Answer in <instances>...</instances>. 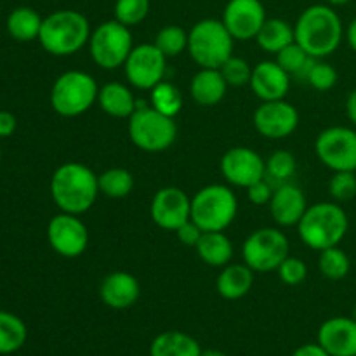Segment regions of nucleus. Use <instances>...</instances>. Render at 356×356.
I'll return each mask as SVG.
<instances>
[{
  "mask_svg": "<svg viewBox=\"0 0 356 356\" xmlns=\"http://www.w3.org/2000/svg\"><path fill=\"white\" fill-rule=\"evenodd\" d=\"M344 33L343 19L329 3L306 7L294 24L296 42L316 59L334 54L343 42Z\"/></svg>",
  "mask_w": 356,
  "mask_h": 356,
  "instance_id": "obj_1",
  "label": "nucleus"
},
{
  "mask_svg": "<svg viewBox=\"0 0 356 356\" xmlns=\"http://www.w3.org/2000/svg\"><path fill=\"white\" fill-rule=\"evenodd\" d=\"M99 195L97 176L92 169L79 162H66L51 177V197L66 214H86Z\"/></svg>",
  "mask_w": 356,
  "mask_h": 356,
  "instance_id": "obj_2",
  "label": "nucleus"
},
{
  "mask_svg": "<svg viewBox=\"0 0 356 356\" xmlns=\"http://www.w3.org/2000/svg\"><path fill=\"white\" fill-rule=\"evenodd\" d=\"M90 33V23L82 13L75 9H61L44 17L38 42L51 56L65 58L86 47Z\"/></svg>",
  "mask_w": 356,
  "mask_h": 356,
  "instance_id": "obj_3",
  "label": "nucleus"
},
{
  "mask_svg": "<svg viewBox=\"0 0 356 356\" xmlns=\"http://www.w3.org/2000/svg\"><path fill=\"white\" fill-rule=\"evenodd\" d=\"M350 229L346 211L336 202H320L308 205L298 225L299 238L312 250L337 247Z\"/></svg>",
  "mask_w": 356,
  "mask_h": 356,
  "instance_id": "obj_4",
  "label": "nucleus"
},
{
  "mask_svg": "<svg viewBox=\"0 0 356 356\" xmlns=\"http://www.w3.org/2000/svg\"><path fill=\"white\" fill-rule=\"evenodd\" d=\"M235 38L221 19L207 17L188 31V52L200 68H221L233 56Z\"/></svg>",
  "mask_w": 356,
  "mask_h": 356,
  "instance_id": "obj_5",
  "label": "nucleus"
},
{
  "mask_svg": "<svg viewBox=\"0 0 356 356\" xmlns=\"http://www.w3.org/2000/svg\"><path fill=\"white\" fill-rule=\"evenodd\" d=\"M238 200L232 188L225 184H209L191 198V221L202 232H225L236 218Z\"/></svg>",
  "mask_w": 356,
  "mask_h": 356,
  "instance_id": "obj_6",
  "label": "nucleus"
},
{
  "mask_svg": "<svg viewBox=\"0 0 356 356\" xmlns=\"http://www.w3.org/2000/svg\"><path fill=\"white\" fill-rule=\"evenodd\" d=\"M97 87L92 75L80 70H70L56 79L51 89V106L66 118L80 117L97 103Z\"/></svg>",
  "mask_w": 356,
  "mask_h": 356,
  "instance_id": "obj_7",
  "label": "nucleus"
},
{
  "mask_svg": "<svg viewBox=\"0 0 356 356\" xmlns=\"http://www.w3.org/2000/svg\"><path fill=\"white\" fill-rule=\"evenodd\" d=\"M127 131L132 145L146 153L165 152L177 138L176 120L152 106H138L129 118Z\"/></svg>",
  "mask_w": 356,
  "mask_h": 356,
  "instance_id": "obj_8",
  "label": "nucleus"
},
{
  "mask_svg": "<svg viewBox=\"0 0 356 356\" xmlns=\"http://www.w3.org/2000/svg\"><path fill=\"white\" fill-rule=\"evenodd\" d=\"M87 45L92 61L103 70H117L124 66L134 49L131 28L118 23L117 19L97 24Z\"/></svg>",
  "mask_w": 356,
  "mask_h": 356,
  "instance_id": "obj_9",
  "label": "nucleus"
},
{
  "mask_svg": "<svg viewBox=\"0 0 356 356\" xmlns=\"http://www.w3.org/2000/svg\"><path fill=\"white\" fill-rule=\"evenodd\" d=\"M291 256V243L277 228H261L250 233L242 245V259L254 273L277 271L285 257Z\"/></svg>",
  "mask_w": 356,
  "mask_h": 356,
  "instance_id": "obj_10",
  "label": "nucleus"
},
{
  "mask_svg": "<svg viewBox=\"0 0 356 356\" xmlns=\"http://www.w3.org/2000/svg\"><path fill=\"white\" fill-rule=\"evenodd\" d=\"M315 152L320 162L334 172H356V131L344 125H334L318 134Z\"/></svg>",
  "mask_w": 356,
  "mask_h": 356,
  "instance_id": "obj_11",
  "label": "nucleus"
},
{
  "mask_svg": "<svg viewBox=\"0 0 356 356\" xmlns=\"http://www.w3.org/2000/svg\"><path fill=\"white\" fill-rule=\"evenodd\" d=\"M129 83L139 90H152L165 76L167 58L155 44H139L129 54L124 65Z\"/></svg>",
  "mask_w": 356,
  "mask_h": 356,
  "instance_id": "obj_12",
  "label": "nucleus"
},
{
  "mask_svg": "<svg viewBox=\"0 0 356 356\" xmlns=\"http://www.w3.org/2000/svg\"><path fill=\"white\" fill-rule=\"evenodd\" d=\"M47 240L56 254L72 259L86 252L89 245V232L79 216L59 212L49 221Z\"/></svg>",
  "mask_w": 356,
  "mask_h": 356,
  "instance_id": "obj_13",
  "label": "nucleus"
},
{
  "mask_svg": "<svg viewBox=\"0 0 356 356\" xmlns=\"http://www.w3.org/2000/svg\"><path fill=\"white\" fill-rule=\"evenodd\" d=\"M221 174L229 184L236 188H249L256 181L266 177V160L252 148L235 146L222 155Z\"/></svg>",
  "mask_w": 356,
  "mask_h": 356,
  "instance_id": "obj_14",
  "label": "nucleus"
},
{
  "mask_svg": "<svg viewBox=\"0 0 356 356\" xmlns=\"http://www.w3.org/2000/svg\"><path fill=\"white\" fill-rule=\"evenodd\" d=\"M254 127L266 139H285L299 125V111L285 99L263 101L254 111Z\"/></svg>",
  "mask_w": 356,
  "mask_h": 356,
  "instance_id": "obj_15",
  "label": "nucleus"
},
{
  "mask_svg": "<svg viewBox=\"0 0 356 356\" xmlns=\"http://www.w3.org/2000/svg\"><path fill=\"white\" fill-rule=\"evenodd\" d=\"M152 219L159 228L176 232L191 219V198L177 186L160 188L152 200Z\"/></svg>",
  "mask_w": 356,
  "mask_h": 356,
  "instance_id": "obj_16",
  "label": "nucleus"
},
{
  "mask_svg": "<svg viewBox=\"0 0 356 356\" xmlns=\"http://www.w3.org/2000/svg\"><path fill=\"white\" fill-rule=\"evenodd\" d=\"M261 0H229L222 13V23L235 40H254L266 21Z\"/></svg>",
  "mask_w": 356,
  "mask_h": 356,
  "instance_id": "obj_17",
  "label": "nucleus"
},
{
  "mask_svg": "<svg viewBox=\"0 0 356 356\" xmlns=\"http://www.w3.org/2000/svg\"><path fill=\"white\" fill-rule=\"evenodd\" d=\"M318 344L330 356H356V320L332 316L318 329Z\"/></svg>",
  "mask_w": 356,
  "mask_h": 356,
  "instance_id": "obj_18",
  "label": "nucleus"
},
{
  "mask_svg": "<svg viewBox=\"0 0 356 356\" xmlns=\"http://www.w3.org/2000/svg\"><path fill=\"white\" fill-rule=\"evenodd\" d=\"M249 86L261 103L285 99L291 89V75L277 61H261L252 66Z\"/></svg>",
  "mask_w": 356,
  "mask_h": 356,
  "instance_id": "obj_19",
  "label": "nucleus"
},
{
  "mask_svg": "<svg viewBox=\"0 0 356 356\" xmlns=\"http://www.w3.org/2000/svg\"><path fill=\"white\" fill-rule=\"evenodd\" d=\"M268 207H270L271 218L278 226H298L308 209V204H306L305 191L298 184L289 181L275 188Z\"/></svg>",
  "mask_w": 356,
  "mask_h": 356,
  "instance_id": "obj_20",
  "label": "nucleus"
},
{
  "mask_svg": "<svg viewBox=\"0 0 356 356\" xmlns=\"http://www.w3.org/2000/svg\"><path fill=\"white\" fill-rule=\"evenodd\" d=\"M141 287L134 275L127 271H113L106 275L99 285V298L108 308L127 309L138 302Z\"/></svg>",
  "mask_w": 356,
  "mask_h": 356,
  "instance_id": "obj_21",
  "label": "nucleus"
},
{
  "mask_svg": "<svg viewBox=\"0 0 356 356\" xmlns=\"http://www.w3.org/2000/svg\"><path fill=\"white\" fill-rule=\"evenodd\" d=\"M228 90L225 76L219 68H200L190 83V94L200 106H216L221 103Z\"/></svg>",
  "mask_w": 356,
  "mask_h": 356,
  "instance_id": "obj_22",
  "label": "nucleus"
},
{
  "mask_svg": "<svg viewBox=\"0 0 356 356\" xmlns=\"http://www.w3.org/2000/svg\"><path fill=\"white\" fill-rule=\"evenodd\" d=\"M97 104L113 118H131L139 106L132 90L120 82H108L99 87Z\"/></svg>",
  "mask_w": 356,
  "mask_h": 356,
  "instance_id": "obj_23",
  "label": "nucleus"
},
{
  "mask_svg": "<svg viewBox=\"0 0 356 356\" xmlns=\"http://www.w3.org/2000/svg\"><path fill=\"white\" fill-rule=\"evenodd\" d=\"M252 284L254 271L245 263H229L222 268L221 275L216 280V289H218L221 298L228 299V301H236V299H242L249 294Z\"/></svg>",
  "mask_w": 356,
  "mask_h": 356,
  "instance_id": "obj_24",
  "label": "nucleus"
},
{
  "mask_svg": "<svg viewBox=\"0 0 356 356\" xmlns=\"http://www.w3.org/2000/svg\"><path fill=\"white\" fill-rule=\"evenodd\" d=\"M202 348L195 337L179 330H167L152 341L149 356H200Z\"/></svg>",
  "mask_w": 356,
  "mask_h": 356,
  "instance_id": "obj_25",
  "label": "nucleus"
},
{
  "mask_svg": "<svg viewBox=\"0 0 356 356\" xmlns=\"http://www.w3.org/2000/svg\"><path fill=\"white\" fill-rule=\"evenodd\" d=\"M195 249L202 263L212 268H225L233 259V243L225 232H204Z\"/></svg>",
  "mask_w": 356,
  "mask_h": 356,
  "instance_id": "obj_26",
  "label": "nucleus"
},
{
  "mask_svg": "<svg viewBox=\"0 0 356 356\" xmlns=\"http://www.w3.org/2000/svg\"><path fill=\"white\" fill-rule=\"evenodd\" d=\"M254 40L264 52L278 54L282 49L296 42L294 26L289 21L280 19V17H268Z\"/></svg>",
  "mask_w": 356,
  "mask_h": 356,
  "instance_id": "obj_27",
  "label": "nucleus"
},
{
  "mask_svg": "<svg viewBox=\"0 0 356 356\" xmlns=\"http://www.w3.org/2000/svg\"><path fill=\"white\" fill-rule=\"evenodd\" d=\"M44 17L31 7H16L7 16V31L16 42L38 40Z\"/></svg>",
  "mask_w": 356,
  "mask_h": 356,
  "instance_id": "obj_28",
  "label": "nucleus"
},
{
  "mask_svg": "<svg viewBox=\"0 0 356 356\" xmlns=\"http://www.w3.org/2000/svg\"><path fill=\"white\" fill-rule=\"evenodd\" d=\"M28 329L23 320L14 313L0 312V355L16 353L24 346Z\"/></svg>",
  "mask_w": 356,
  "mask_h": 356,
  "instance_id": "obj_29",
  "label": "nucleus"
},
{
  "mask_svg": "<svg viewBox=\"0 0 356 356\" xmlns=\"http://www.w3.org/2000/svg\"><path fill=\"white\" fill-rule=\"evenodd\" d=\"M275 56H277L275 61H277L289 75L296 76V79L299 80H306L309 70H312V66L315 65L316 61V58H312L298 42L289 44L287 47H284Z\"/></svg>",
  "mask_w": 356,
  "mask_h": 356,
  "instance_id": "obj_30",
  "label": "nucleus"
},
{
  "mask_svg": "<svg viewBox=\"0 0 356 356\" xmlns=\"http://www.w3.org/2000/svg\"><path fill=\"white\" fill-rule=\"evenodd\" d=\"M99 193L108 198H125L134 190V176L127 169L113 167L97 176Z\"/></svg>",
  "mask_w": 356,
  "mask_h": 356,
  "instance_id": "obj_31",
  "label": "nucleus"
},
{
  "mask_svg": "<svg viewBox=\"0 0 356 356\" xmlns=\"http://www.w3.org/2000/svg\"><path fill=\"white\" fill-rule=\"evenodd\" d=\"M149 92H152L149 94V106L155 108L160 113L167 115V117L176 118V115L183 108V96L174 83L162 80Z\"/></svg>",
  "mask_w": 356,
  "mask_h": 356,
  "instance_id": "obj_32",
  "label": "nucleus"
},
{
  "mask_svg": "<svg viewBox=\"0 0 356 356\" xmlns=\"http://www.w3.org/2000/svg\"><path fill=\"white\" fill-rule=\"evenodd\" d=\"M318 268L320 273H322L327 280H343V278L348 277V273H350L351 270L350 256H348L343 249H339V245L320 250Z\"/></svg>",
  "mask_w": 356,
  "mask_h": 356,
  "instance_id": "obj_33",
  "label": "nucleus"
},
{
  "mask_svg": "<svg viewBox=\"0 0 356 356\" xmlns=\"http://www.w3.org/2000/svg\"><path fill=\"white\" fill-rule=\"evenodd\" d=\"M153 44L167 59L176 58L181 52L188 51V33L177 24H169L156 33Z\"/></svg>",
  "mask_w": 356,
  "mask_h": 356,
  "instance_id": "obj_34",
  "label": "nucleus"
},
{
  "mask_svg": "<svg viewBox=\"0 0 356 356\" xmlns=\"http://www.w3.org/2000/svg\"><path fill=\"white\" fill-rule=\"evenodd\" d=\"M296 169H298L296 156L285 149L271 153L270 159L266 160V177L271 183H289L294 177Z\"/></svg>",
  "mask_w": 356,
  "mask_h": 356,
  "instance_id": "obj_35",
  "label": "nucleus"
},
{
  "mask_svg": "<svg viewBox=\"0 0 356 356\" xmlns=\"http://www.w3.org/2000/svg\"><path fill=\"white\" fill-rule=\"evenodd\" d=\"M115 19L132 28L143 23L149 13V0H115Z\"/></svg>",
  "mask_w": 356,
  "mask_h": 356,
  "instance_id": "obj_36",
  "label": "nucleus"
},
{
  "mask_svg": "<svg viewBox=\"0 0 356 356\" xmlns=\"http://www.w3.org/2000/svg\"><path fill=\"white\" fill-rule=\"evenodd\" d=\"M219 70H221L228 87L247 86L250 82V76H252V66L238 56H232Z\"/></svg>",
  "mask_w": 356,
  "mask_h": 356,
  "instance_id": "obj_37",
  "label": "nucleus"
},
{
  "mask_svg": "<svg viewBox=\"0 0 356 356\" xmlns=\"http://www.w3.org/2000/svg\"><path fill=\"white\" fill-rule=\"evenodd\" d=\"M329 193L336 202H350L356 197V172H334L329 181Z\"/></svg>",
  "mask_w": 356,
  "mask_h": 356,
  "instance_id": "obj_38",
  "label": "nucleus"
},
{
  "mask_svg": "<svg viewBox=\"0 0 356 356\" xmlns=\"http://www.w3.org/2000/svg\"><path fill=\"white\" fill-rule=\"evenodd\" d=\"M306 82L315 90L325 92V90H330L337 83V72L332 65L316 59L315 65L309 70L308 76H306Z\"/></svg>",
  "mask_w": 356,
  "mask_h": 356,
  "instance_id": "obj_39",
  "label": "nucleus"
},
{
  "mask_svg": "<svg viewBox=\"0 0 356 356\" xmlns=\"http://www.w3.org/2000/svg\"><path fill=\"white\" fill-rule=\"evenodd\" d=\"M277 271L278 277H280V280L284 282L285 285L302 284V282L306 280V275H308V268H306L305 261L294 256L285 257Z\"/></svg>",
  "mask_w": 356,
  "mask_h": 356,
  "instance_id": "obj_40",
  "label": "nucleus"
},
{
  "mask_svg": "<svg viewBox=\"0 0 356 356\" xmlns=\"http://www.w3.org/2000/svg\"><path fill=\"white\" fill-rule=\"evenodd\" d=\"M273 191L275 188L271 186V181H266V177H264V179L256 181L247 188V197L254 205H270Z\"/></svg>",
  "mask_w": 356,
  "mask_h": 356,
  "instance_id": "obj_41",
  "label": "nucleus"
},
{
  "mask_svg": "<svg viewBox=\"0 0 356 356\" xmlns=\"http://www.w3.org/2000/svg\"><path fill=\"white\" fill-rule=\"evenodd\" d=\"M174 233H176L177 240L186 247H197V243L200 242L202 235H204L200 226H198L197 222L191 221V219L184 222V225H181Z\"/></svg>",
  "mask_w": 356,
  "mask_h": 356,
  "instance_id": "obj_42",
  "label": "nucleus"
},
{
  "mask_svg": "<svg viewBox=\"0 0 356 356\" xmlns=\"http://www.w3.org/2000/svg\"><path fill=\"white\" fill-rule=\"evenodd\" d=\"M17 120L10 111H0V138H9L16 132Z\"/></svg>",
  "mask_w": 356,
  "mask_h": 356,
  "instance_id": "obj_43",
  "label": "nucleus"
},
{
  "mask_svg": "<svg viewBox=\"0 0 356 356\" xmlns=\"http://www.w3.org/2000/svg\"><path fill=\"white\" fill-rule=\"evenodd\" d=\"M292 356H330V355L327 353L318 343H316V344H302V346H299L298 350L292 353Z\"/></svg>",
  "mask_w": 356,
  "mask_h": 356,
  "instance_id": "obj_44",
  "label": "nucleus"
},
{
  "mask_svg": "<svg viewBox=\"0 0 356 356\" xmlns=\"http://www.w3.org/2000/svg\"><path fill=\"white\" fill-rule=\"evenodd\" d=\"M344 110H346L348 120L353 125H356V89H353L348 94L346 103H344Z\"/></svg>",
  "mask_w": 356,
  "mask_h": 356,
  "instance_id": "obj_45",
  "label": "nucleus"
},
{
  "mask_svg": "<svg viewBox=\"0 0 356 356\" xmlns=\"http://www.w3.org/2000/svg\"><path fill=\"white\" fill-rule=\"evenodd\" d=\"M344 37H346L348 45H350V47L356 52V17H355L353 21H351L350 24H348L346 33H344Z\"/></svg>",
  "mask_w": 356,
  "mask_h": 356,
  "instance_id": "obj_46",
  "label": "nucleus"
},
{
  "mask_svg": "<svg viewBox=\"0 0 356 356\" xmlns=\"http://www.w3.org/2000/svg\"><path fill=\"white\" fill-rule=\"evenodd\" d=\"M327 3H329L330 7H343L346 6V3H350L351 0H325Z\"/></svg>",
  "mask_w": 356,
  "mask_h": 356,
  "instance_id": "obj_47",
  "label": "nucleus"
},
{
  "mask_svg": "<svg viewBox=\"0 0 356 356\" xmlns=\"http://www.w3.org/2000/svg\"><path fill=\"white\" fill-rule=\"evenodd\" d=\"M200 356H228V355H225L219 350H207V351H202Z\"/></svg>",
  "mask_w": 356,
  "mask_h": 356,
  "instance_id": "obj_48",
  "label": "nucleus"
},
{
  "mask_svg": "<svg viewBox=\"0 0 356 356\" xmlns=\"http://www.w3.org/2000/svg\"><path fill=\"white\" fill-rule=\"evenodd\" d=\"M351 316H353V318L356 320V305H355V308H353V315H351Z\"/></svg>",
  "mask_w": 356,
  "mask_h": 356,
  "instance_id": "obj_49",
  "label": "nucleus"
},
{
  "mask_svg": "<svg viewBox=\"0 0 356 356\" xmlns=\"http://www.w3.org/2000/svg\"><path fill=\"white\" fill-rule=\"evenodd\" d=\"M0 160H2V152H0Z\"/></svg>",
  "mask_w": 356,
  "mask_h": 356,
  "instance_id": "obj_50",
  "label": "nucleus"
}]
</instances>
